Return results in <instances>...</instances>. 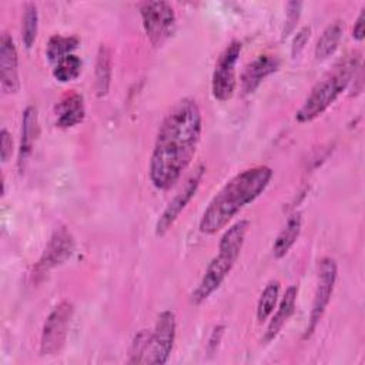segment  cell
I'll return each mask as SVG.
<instances>
[{
    "label": "cell",
    "instance_id": "obj_1",
    "mask_svg": "<svg viewBox=\"0 0 365 365\" xmlns=\"http://www.w3.org/2000/svg\"><path fill=\"white\" fill-rule=\"evenodd\" d=\"M202 131L201 110L194 98L178 100L163 118L148 167L157 190H170L190 165Z\"/></svg>",
    "mask_w": 365,
    "mask_h": 365
},
{
    "label": "cell",
    "instance_id": "obj_2",
    "mask_svg": "<svg viewBox=\"0 0 365 365\" xmlns=\"http://www.w3.org/2000/svg\"><path fill=\"white\" fill-rule=\"evenodd\" d=\"M271 178L272 170L268 165H255L234 175L204 210L198 224L200 231L211 235L224 228L245 205L265 191Z\"/></svg>",
    "mask_w": 365,
    "mask_h": 365
},
{
    "label": "cell",
    "instance_id": "obj_3",
    "mask_svg": "<svg viewBox=\"0 0 365 365\" xmlns=\"http://www.w3.org/2000/svg\"><path fill=\"white\" fill-rule=\"evenodd\" d=\"M361 67V53L352 51L339 60L311 90L299 110L295 113L298 123H308L321 115L348 87Z\"/></svg>",
    "mask_w": 365,
    "mask_h": 365
},
{
    "label": "cell",
    "instance_id": "obj_4",
    "mask_svg": "<svg viewBox=\"0 0 365 365\" xmlns=\"http://www.w3.org/2000/svg\"><path fill=\"white\" fill-rule=\"evenodd\" d=\"M248 227L250 222L247 220H240L222 234L218 244V254L210 261L201 281L190 295L192 305L202 304L227 278L240 257Z\"/></svg>",
    "mask_w": 365,
    "mask_h": 365
},
{
    "label": "cell",
    "instance_id": "obj_5",
    "mask_svg": "<svg viewBox=\"0 0 365 365\" xmlns=\"http://www.w3.org/2000/svg\"><path fill=\"white\" fill-rule=\"evenodd\" d=\"M140 14L147 38L154 47H161L175 31L177 17L167 1H144Z\"/></svg>",
    "mask_w": 365,
    "mask_h": 365
},
{
    "label": "cell",
    "instance_id": "obj_6",
    "mask_svg": "<svg viewBox=\"0 0 365 365\" xmlns=\"http://www.w3.org/2000/svg\"><path fill=\"white\" fill-rule=\"evenodd\" d=\"M74 315V305L70 301H61L46 318L40 338V354L50 356L58 354L67 339L68 328Z\"/></svg>",
    "mask_w": 365,
    "mask_h": 365
},
{
    "label": "cell",
    "instance_id": "obj_7",
    "mask_svg": "<svg viewBox=\"0 0 365 365\" xmlns=\"http://www.w3.org/2000/svg\"><path fill=\"white\" fill-rule=\"evenodd\" d=\"M336 274H338V267H336L335 259L325 257L319 261L318 282H317V289L314 294V301H312V307H311L308 325L304 331V336H302L304 339H308L314 334L318 322L321 321V318L329 304V299H331V295H332V291L335 287V281H336Z\"/></svg>",
    "mask_w": 365,
    "mask_h": 365
},
{
    "label": "cell",
    "instance_id": "obj_8",
    "mask_svg": "<svg viewBox=\"0 0 365 365\" xmlns=\"http://www.w3.org/2000/svg\"><path fill=\"white\" fill-rule=\"evenodd\" d=\"M242 44L237 40L231 41L220 54L211 81V91L215 100L228 101L235 91L237 87V76L235 66L241 53Z\"/></svg>",
    "mask_w": 365,
    "mask_h": 365
},
{
    "label": "cell",
    "instance_id": "obj_9",
    "mask_svg": "<svg viewBox=\"0 0 365 365\" xmlns=\"http://www.w3.org/2000/svg\"><path fill=\"white\" fill-rule=\"evenodd\" d=\"M175 341V315L173 311H163L150 334L148 349L144 364L163 365L168 361Z\"/></svg>",
    "mask_w": 365,
    "mask_h": 365
},
{
    "label": "cell",
    "instance_id": "obj_10",
    "mask_svg": "<svg viewBox=\"0 0 365 365\" xmlns=\"http://www.w3.org/2000/svg\"><path fill=\"white\" fill-rule=\"evenodd\" d=\"M204 173H205V167L202 164H200L195 168V171L187 178V181L184 182L181 190L167 204V207L164 208V211L161 212V215L158 217V220L155 222V235L157 237H163L174 225V222L177 221L180 214L185 210L188 202L194 198V195L197 194L198 187L201 184V180L204 177Z\"/></svg>",
    "mask_w": 365,
    "mask_h": 365
},
{
    "label": "cell",
    "instance_id": "obj_11",
    "mask_svg": "<svg viewBox=\"0 0 365 365\" xmlns=\"http://www.w3.org/2000/svg\"><path fill=\"white\" fill-rule=\"evenodd\" d=\"M73 252H74L73 235L66 227L57 228L53 232L43 255L34 265L33 278L36 279V278L44 277L50 269L64 264L73 255Z\"/></svg>",
    "mask_w": 365,
    "mask_h": 365
},
{
    "label": "cell",
    "instance_id": "obj_12",
    "mask_svg": "<svg viewBox=\"0 0 365 365\" xmlns=\"http://www.w3.org/2000/svg\"><path fill=\"white\" fill-rule=\"evenodd\" d=\"M0 87L6 96L17 93L20 88L17 48L7 31H3L0 38Z\"/></svg>",
    "mask_w": 365,
    "mask_h": 365
},
{
    "label": "cell",
    "instance_id": "obj_13",
    "mask_svg": "<svg viewBox=\"0 0 365 365\" xmlns=\"http://www.w3.org/2000/svg\"><path fill=\"white\" fill-rule=\"evenodd\" d=\"M279 67L278 57L272 54H259L250 61L241 73V88L244 94L254 93L259 84Z\"/></svg>",
    "mask_w": 365,
    "mask_h": 365
},
{
    "label": "cell",
    "instance_id": "obj_14",
    "mask_svg": "<svg viewBox=\"0 0 365 365\" xmlns=\"http://www.w3.org/2000/svg\"><path fill=\"white\" fill-rule=\"evenodd\" d=\"M86 107L81 94L71 91L61 97V100L54 106L56 125L58 128H71L84 120Z\"/></svg>",
    "mask_w": 365,
    "mask_h": 365
},
{
    "label": "cell",
    "instance_id": "obj_15",
    "mask_svg": "<svg viewBox=\"0 0 365 365\" xmlns=\"http://www.w3.org/2000/svg\"><path fill=\"white\" fill-rule=\"evenodd\" d=\"M37 134H38L37 108L34 106H27L26 110L23 111V117H21V133H20L19 160H17V165L21 173H23V170L29 161V157L33 151V145H34Z\"/></svg>",
    "mask_w": 365,
    "mask_h": 365
},
{
    "label": "cell",
    "instance_id": "obj_16",
    "mask_svg": "<svg viewBox=\"0 0 365 365\" xmlns=\"http://www.w3.org/2000/svg\"><path fill=\"white\" fill-rule=\"evenodd\" d=\"M297 295H298V289L295 285H291L285 289V294L277 308V312L274 314V317L271 318L265 335H264V341L269 342L272 341L279 331L282 329V327L285 325V322L288 321V318L292 315L294 309H295V302H297Z\"/></svg>",
    "mask_w": 365,
    "mask_h": 365
},
{
    "label": "cell",
    "instance_id": "obj_17",
    "mask_svg": "<svg viewBox=\"0 0 365 365\" xmlns=\"http://www.w3.org/2000/svg\"><path fill=\"white\" fill-rule=\"evenodd\" d=\"M301 227H302L301 212L295 211L288 217L284 228L279 231V234L277 235V238L274 241L272 254L275 258L279 259L288 254V251L295 244V241L301 232Z\"/></svg>",
    "mask_w": 365,
    "mask_h": 365
},
{
    "label": "cell",
    "instance_id": "obj_18",
    "mask_svg": "<svg viewBox=\"0 0 365 365\" xmlns=\"http://www.w3.org/2000/svg\"><path fill=\"white\" fill-rule=\"evenodd\" d=\"M342 33H344V26H342L341 20H335V21L329 23L317 41L315 57L318 60H325L329 56H332L339 46Z\"/></svg>",
    "mask_w": 365,
    "mask_h": 365
},
{
    "label": "cell",
    "instance_id": "obj_19",
    "mask_svg": "<svg viewBox=\"0 0 365 365\" xmlns=\"http://www.w3.org/2000/svg\"><path fill=\"white\" fill-rule=\"evenodd\" d=\"M111 53L106 44H100L96 58V93L98 97H104L108 93L111 84Z\"/></svg>",
    "mask_w": 365,
    "mask_h": 365
},
{
    "label": "cell",
    "instance_id": "obj_20",
    "mask_svg": "<svg viewBox=\"0 0 365 365\" xmlns=\"http://www.w3.org/2000/svg\"><path fill=\"white\" fill-rule=\"evenodd\" d=\"M80 40L74 36H61V34H54L50 37L46 56L48 61L57 63L58 60L64 58L68 54H73V51L78 47Z\"/></svg>",
    "mask_w": 365,
    "mask_h": 365
},
{
    "label": "cell",
    "instance_id": "obj_21",
    "mask_svg": "<svg viewBox=\"0 0 365 365\" xmlns=\"http://www.w3.org/2000/svg\"><path fill=\"white\" fill-rule=\"evenodd\" d=\"M38 30V11L36 3H26L23 9V23H21V40L26 48H31Z\"/></svg>",
    "mask_w": 365,
    "mask_h": 365
},
{
    "label": "cell",
    "instance_id": "obj_22",
    "mask_svg": "<svg viewBox=\"0 0 365 365\" xmlns=\"http://www.w3.org/2000/svg\"><path fill=\"white\" fill-rule=\"evenodd\" d=\"M278 295H279V282L275 281H269L264 291L259 295L258 304H257V319L259 322L268 319V317L274 312V308L278 302Z\"/></svg>",
    "mask_w": 365,
    "mask_h": 365
},
{
    "label": "cell",
    "instance_id": "obj_23",
    "mask_svg": "<svg viewBox=\"0 0 365 365\" xmlns=\"http://www.w3.org/2000/svg\"><path fill=\"white\" fill-rule=\"evenodd\" d=\"M81 73V58L76 54H68L54 64L53 76L60 83L76 80Z\"/></svg>",
    "mask_w": 365,
    "mask_h": 365
},
{
    "label": "cell",
    "instance_id": "obj_24",
    "mask_svg": "<svg viewBox=\"0 0 365 365\" xmlns=\"http://www.w3.org/2000/svg\"><path fill=\"white\" fill-rule=\"evenodd\" d=\"M150 334L151 331L147 329H141L138 334H135L128 352V364H144L150 342Z\"/></svg>",
    "mask_w": 365,
    "mask_h": 365
},
{
    "label": "cell",
    "instance_id": "obj_25",
    "mask_svg": "<svg viewBox=\"0 0 365 365\" xmlns=\"http://www.w3.org/2000/svg\"><path fill=\"white\" fill-rule=\"evenodd\" d=\"M301 9H302V1H288L285 6V21L282 27V38L288 37L297 27V23L301 16Z\"/></svg>",
    "mask_w": 365,
    "mask_h": 365
},
{
    "label": "cell",
    "instance_id": "obj_26",
    "mask_svg": "<svg viewBox=\"0 0 365 365\" xmlns=\"http://www.w3.org/2000/svg\"><path fill=\"white\" fill-rule=\"evenodd\" d=\"M309 34H311V27L308 26H304L302 29H299L292 40V46H291V56L292 58L298 57L299 53L304 50L308 38H309Z\"/></svg>",
    "mask_w": 365,
    "mask_h": 365
},
{
    "label": "cell",
    "instance_id": "obj_27",
    "mask_svg": "<svg viewBox=\"0 0 365 365\" xmlns=\"http://www.w3.org/2000/svg\"><path fill=\"white\" fill-rule=\"evenodd\" d=\"M0 155H1V161L7 163L13 154V140L10 133L3 128L0 133Z\"/></svg>",
    "mask_w": 365,
    "mask_h": 365
},
{
    "label": "cell",
    "instance_id": "obj_28",
    "mask_svg": "<svg viewBox=\"0 0 365 365\" xmlns=\"http://www.w3.org/2000/svg\"><path fill=\"white\" fill-rule=\"evenodd\" d=\"M224 329H225L224 325H217V327L212 329V332H211V335H210V339H208V344H207L208 354H214V352L217 351V348H218V345H220V342H221V338H222V335H224Z\"/></svg>",
    "mask_w": 365,
    "mask_h": 365
},
{
    "label": "cell",
    "instance_id": "obj_29",
    "mask_svg": "<svg viewBox=\"0 0 365 365\" xmlns=\"http://www.w3.org/2000/svg\"><path fill=\"white\" fill-rule=\"evenodd\" d=\"M364 23H365V7L361 9L356 20H355V24H354V29H352V37L356 40V41H362L364 37H365V30H364Z\"/></svg>",
    "mask_w": 365,
    "mask_h": 365
}]
</instances>
